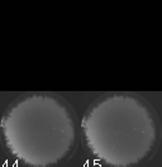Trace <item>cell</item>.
<instances>
[{"label":"cell","instance_id":"cell-2","mask_svg":"<svg viewBox=\"0 0 162 167\" xmlns=\"http://www.w3.org/2000/svg\"><path fill=\"white\" fill-rule=\"evenodd\" d=\"M9 155L27 167H52L67 160L77 142L72 109L63 99L33 93L10 104L0 122Z\"/></svg>","mask_w":162,"mask_h":167},{"label":"cell","instance_id":"cell-1","mask_svg":"<svg viewBox=\"0 0 162 167\" xmlns=\"http://www.w3.org/2000/svg\"><path fill=\"white\" fill-rule=\"evenodd\" d=\"M86 149L108 167H133L148 160L158 142L153 109L144 99L128 93L99 98L81 120Z\"/></svg>","mask_w":162,"mask_h":167}]
</instances>
